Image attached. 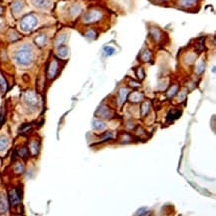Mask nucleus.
Returning a JSON list of instances; mask_svg holds the SVG:
<instances>
[{"label":"nucleus","mask_w":216,"mask_h":216,"mask_svg":"<svg viewBox=\"0 0 216 216\" xmlns=\"http://www.w3.org/2000/svg\"><path fill=\"white\" fill-rule=\"evenodd\" d=\"M13 171L15 174H21L24 172V164L20 161H16L13 165Z\"/></svg>","instance_id":"obj_18"},{"label":"nucleus","mask_w":216,"mask_h":216,"mask_svg":"<svg viewBox=\"0 0 216 216\" xmlns=\"http://www.w3.org/2000/svg\"><path fill=\"white\" fill-rule=\"evenodd\" d=\"M82 10L81 6L80 5H73L71 8H70V14L72 16H77V15L80 13Z\"/></svg>","instance_id":"obj_24"},{"label":"nucleus","mask_w":216,"mask_h":216,"mask_svg":"<svg viewBox=\"0 0 216 216\" xmlns=\"http://www.w3.org/2000/svg\"><path fill=\"white\" fill-rule=\"evenodd\" d=\"M98 115H100V117H105V118H108V117H110L111 115V112L109 110V108H107L106 106H101L99 108V110H98L97 112Z\"/></svg>","instance_id":"obj_17"},{"label":"nucleus","mask_w":216,"mask_h":216,"mask_svg":"<svg viewBox=\"0 0 216 216\" xmlns=\"http://www.w3.org/2000/svg\"><path fill=\"white\" fill-rule=\"evenodd\" d=\"M93 127L96 130H100V131H102V130H104L106 128V123L100 119H94L93 120Z\"/></svg>","instance_id":"obj_20"},{"label":"nucleus","mask_w":216,"mask_h":216,"mask_svg":"<svg viewBox=\"0 0 216 216\" xmlns=\"http://www.w3.org/2000/svg\"><path fill=\"white\" fill-rule=\"evenodd\" d=\"M180 115H181V110L180 109L170 110L167 114V121H173V120L178 118Z\"/></svg>","instance_id":"obj_13"},{"label":"nucleus","mask_w":216,"mask_h":216,"mask_svg":"<svg viewBox=\"0 0 216 216\" xmlns=\"http://www.w3.org/2000/svg\"><path fill=\"white\" fill-rule=\"evenodd\" d=\"M197 0H179V4L182 7H191L196 3Z\"/></svg>","instance_id":"obj_23"},{"label":"nucleus","mask_w":216,"mask_h":216,"mask_svg":"<svg viewBox=\"0 0 216 216\" xmlns=\"http://www.w3.org/2000/svg\"><path fill=\"white\" fill-rule=\"evenodd\" d=\"M23 7H24V2L22 1V0H15L11 5L12 12H13L15 15L20 13L22 11V9H23Z\"/></svg>","instance_id":"obj_10"},{"label":"nucleus","mask_w":216,"mask_h":216,"mask_svg":"<svg viewBox=\"0 0 216 216\" xmlns=\"http://www.w3.org/2000/svg\"><path fill=\"white\" fill-rule=\"evenodd\" d=\"M142 98H144V95L141 93H139V92H132V93L129 95V100L132 101V103H138L141 100H142Z\"/></svg>","instance_id":"obj_15"},{"label":"nucleus","mask_w":216,"mask_h":216,"mask_svg":"<svg viewBox=\"0 0 216 216\" xmlns=\"http://www.w3.org/2000/svg\"><path fill=\"white\" fill-rule=\"evenodd\" d=\"M58 72H59V62L55 59L51 60L48 69H47V77L50 80H52V79H54L57 76Z\"/></svg>","instance_id":"obj_5"},{"label":"nucleus","mask_w":216,"mask_h":216,"mask_svg":"<svg viewBox=\"0 0 216 216\" xmlns=\"http://www.w3.org/2000/svg\"><path fill=\"white\" fill-rule=\"evenodd\" d=\"M151 34H152V36H154V39H157V40L160 39V30L158 29H151Z\"/></svg>","instance_id":"obj_33"},{"label":"nucleus","mask_w":216,"mask_h":216,"mask_svg":"<svg viewBox=\"0 0 216 216\" xmlns=\"http://www.w3.org/2000/svg\"><path fill=\"white\" fill-rule=\"evenodd\" d=\"M151 52L148 51V50H145V51L142 52V54H141V60L144 62H148V61H150V60H151Z\"/></svg>","instance_id":"obj_25"},{"label":"nucleus","mask_w":216,"mask_h":216,"mask_svg":"<svg viewBox=\"0 0 216 216\" xmlns=\"http://www.w3.org/2000/svg\"><path fill=\"white\" fill-rule=\"evenodd\" d=\"M129 95V89L128 88H120L119 91V94H117V102H119V105L120 106L122 104L125 103V101L126 100V97Z\"/></svg>","instance_id":"obj_9"},{"label":"nucleus","mask_w":216,"mask_h":216,"mask_svg":"<svg viewBox=\"0 0 216 216\" xmlns=\"http://www.w3.org/2000/svg\"><path fill=\"white\" fill-rule=\"evenodd\" d=\"M148 110H150V102H144L141 105V114L142 115H147Z\"/></svg>","instance_id":"obj_28"},{"label":"nucleus","mask_w":216,"mask_h":216,"mask_svg":"<svg viewBox=\"0 0 216 216\" xmlns=\"http://www.w3.org/2000/svg\"><path fill=\"white\" fill-rule=\"evenodd\" d=\"M136 75H138V77L141 79V80H142V79L145 78V72H144V69H142L141 67H139L138 68V70H136Z\"/></svg>","instance_id":"obj_32"},{"label":"nucleus","mask_w":216,"mask_h":216,"mask_svg":"<svg viewBox=\"0 0 216 216\" xmlns=\"http://www.w3.org/2000/svg\"><path fill=\"white\" fill-rule=\"evenodd\" d=\"M19 38V34L15 30H11L8 34V39L10 41H15Z\"/></svg>","instance_id":"obj_27"},{"label":"nucleus","mask_w":216,"mask_h":216,"mask_svg":"<svg viewBox=\"0 0 216 216\" xmlns=\"http://www.w3.org/2000/svg\"><path fill=\"white\" fill-rule=\"evenodd\" d=\"M32 4L35 7L39 9H48L52 5V1L51 0H31Z\"/></svg>","instance_id":"obj_7"},{"label":"nucleus","mask_w":216,"mask_h":216,"mask_svg":"<svg viewBox=\"0 0 216 216\" xmlns=\"http://www.w3.org/2000/svg\"><path fill=\"white\" fill-rule=\"evenodd\" d=\"M24 101L29 106H36L38 103L37 94L32 90H27L24 93Z\"/></svg>","instance_id":"obj_6"},{"label":"nucleus","mask_w":216,"mask_h":216,"mask_svg":"<svg viewBox=\"0 0 216 216\" xmlns=\"http://www.w3.org/2000/svg\"><path fill=\"white\" fill-rule=\"evenodd\" d=\"M185 96H186L185 92L182 91L181 93H180V95L178 94V100H179V101H182V100H184V99H185Z\"/></svg>","instance_id":"obj_35"},{"label":"nucleus","mask_w":216,"mask_h":216,"mask_svg":"<svg viewBox=\"0 0 216 216\" xmlns=\"http://www.w3.org/2000/svg\"><path fill=\"white\" fill-rule=\"evenodd\" d=\"M8 209L7 199L3 194H0V214H4Z\"/></svg>","instance_id":"obj_12"},{"label":"nucleus","mask_w":216,"mask_h":216,"mask_svg":"<svg viewBox=\"0 0 216 216\" xmlns=\"http://www.w3.org/2000/svg\"><path fill=\"white\" fill-rule=\"evenodd\" d=\"M103 16L102 12L97 10V9H93V10L89 11L87 14L85 15L83 20L85 23H95V22L99 21Z\"/></svg>","instance_id":"obj_4"},{"label":"nucleus","mask_w":216,"mask_h":216,"mask_svg":"<svg viewBox=\"0 0 216 216\" xmlns=\"http://www.w3.org/2000/svg\"><path fill=\"white\" fill-rule=\"evenodd\" d=\"M17 154L23 159H27L28 156H29V149L26 146H21L17 150Z\"/></svg>","instance_id":"obj_16"},{"label":"nucleus","mask_w":216,"mask_h":216,"mask_svg":"<svg viewBox=\"0 0 216 216\" xmlns=\"http://www.w3.org/2000/svg\"><path fill=\"white\" fill-rule=\"evenodd\" d=\"M177 90H178V86L177 85H173V86H171L169 88V90L167 91V96L168 97H172L174 95L176 94Z\"/></svg>","instance_id":"obj_26"},{"label":"nucleus","mask_w":216,"mask_h":216,"mask_svg":"<svg viewBox=\"0 0 216 216\" xmlns=\"http://www.w3.org/2000/svg\"><path fill=\"white\" fill-rule=\"evenodd\" d=\"M38 25V18L34 14H27L21 19L19 27L24 32H30L34 30Z\"/></svg>","instance_id":"obj_2"},{"label":"nucleus","mask_w":216,"mask_h":216,"mask_svg":"<svg viewBox=\"0 0 216 216\" xmlns=\"http://www.w3.org/2000/svg\"><path fill=\"white\" fill-rule=\"evenodd\" d=\"M21 198H22V191L20 190V187L9 190L8 200H9V203H10L12 206H17L20 204Z\"/></svg>","instance_id":"obj_3"},{"label":"nucleus","mask_w":216,"mask_h":216,"mask_svg":"<svg viewBox=\"0 0 216 216\" xmlns=\"http://www.w3.org/2000/svg\"><path fill=\"white\" fill-rule=\"evenodd\" d=\"M2 12H3V8H2V6L0 5V15L2 14Z\"/></svg>","instance_id":"obj_37"},{"label":"nucleus","mask_w":216,"mask_h":216,"mask_svg":"<svg viewBox=\"0 0 216 216\" xmlns=\"http://www.w3.org/2000/svg\"><path fill=\"white\" fill-rule=\"evenodd\" d=\"M29 151H30L31 155H33V156H37L38 153H39V151H40V142H39V140L34 139V140L30 141Z\"/></svg>","instance_id":"obj_8"},{"label":"nucleus","mask_w":216,"mask_h":216,"mask_svg":"<svg viewBox=\"0 0 216 216\" xmlns=\"http://www.w3.org/2000/svg\"><path fill=\"white\" fill-rule=\"evenodd\" d=\"M160 1H166V0H160Z\"/></svg>","instance_id":"obj_38"},{"label":"nucleus","mask_w":216,"mask_h":216,"mask_svg":"<svg viewBox=\"0 0 216 216\" xmlns=\"http://www.w3.org/2000/svg\"><path fill=\"white\" fill-rule=\"evenodd\" d=\"M47 40H48V38H47V35H46V34L41 33V34H39V35H37L36 37H35L34 42L36 43V45H37V46H39V47H44V46L46 45Z\"/></svg>","instance_id":"obj_11"},{"label":"nucleus","mask_w":216,"mask_h":216,"mask_svg":"<svg viewBox=\"0 0 216 216\" xmlns=\"http://www.w3.org/2000/svg\"><path fill=\"white\" fill-rule=\"evenodd\" d=\"M66 40H67V34H66V33L60 34V35L56 38L55 46L57 47V48H58V47H60V46H62V45H63V43H64Z\"/></svg>","instance_id":"obj_21"},{"label":"nucleus","mask_w":216,"mask_h":216,"mask_svg":"<svg viewBox=\"0 0 216 216\" xmlns=\"http://www.w3.org/2000/svg\"><path fill=\"white\" fill-rule=\"evenodd\" d=\"M57 55H58L60 58H66V57L69 55V48L64 45L58 47V49H57Z\"/></svg>","instance_id":"obj_14"},{"label":"nucleus","mask_w":216,"mask_h":216,"mask_svg":"<svg viewBox=\"0 0 216 216\" xmlns=\"http://www.w3.org/2000/svg\"><path fill=\"white\" fill-rule=\"evenodd\" d=\"M131 85H132V87H139V86H141V84L138 83V82H135V80L131 81Z\"/></svg>","instance_id":"obj_36"},{"label":"nucleus","mask_w":216,"mask_h":216,"mask_svg":"<svg viewBox=\"0 0 216 216\" xmlns=\"http://www.w3.org/2000/svg\"><path fill=\"white\" fill-rule=\"evenodd\" d=\"M15 61L17 62V64L21 66H28L32 63L34 59V54L33 50L31 48L30 45L28 44H24L19 48L16 53L14 55Z\"/></svg>","instance_id":"obj_1"},{"label":"nucleus","mask_w":216,"mask_h":216,"mask_svg":"<svg viewBox=\"0 0 216 216\" xmlns=\"http://www.w3.org/2000/svg\"><path fill=\"white\" fill-rule=\"evenodd\" d=\"M204 68H205V63L203 60H200L199 63L196 66V70H197V73L198 74H201V73L204 71Z\"/></svg>","instance_id":"obj_29"},{"label":"nucleus","mask_w":216,"mask_h":216,"mask_svg":"<svg viewBox=\"0 0 216 216\" xmlns=\"http://www.w3.org/2000/svg\"><path fill=\"white\" fill-rule=\"evenodd\" d=\"M0 27H1V23H0Z\"/></svg>","instance_id":"obj_39"},{"label":"nucleus","mask_w":216,"mask_h":216,"mask_svg":"<svg viewBox=\"0 0 216 216\" xmlns=\"http://www.w3.org/2000/svg\"><path fill=\"white\" fill-rule=\"evenodd\" d=\"M7 82H6L5 78L3 77V75L0 73V90H1L2 93H5L6 90H7Z\"/></svg>","instance_id":"obj_22"},{"label":"nucleus","mask_w":216,"mask_h":216,"mask_svg":"<svg viewBox=\"0 0 216 216\" xmlns=\"http://www.w3.org/2000/svg\"><path fill=\"white\" fill-rule=\"evenodd\" d=\"M86 36H87L88 38H90V39H94V38L97 36V34L95 33L94 30H89L88 32L86 33Z\"/></svg>","instance_id":"obj_34"},{"label":"nucleus","mask_w":216,"mask_h":216,"mask_svg":"<svg viewBox=\"0 0 216 216\" xmlns=\"http://www.w3.org/2000/svg\"><path fill=\"white\" fill-rule=\"evenodd\" d=\"M148 209L145 207H142L136 211L135 216H145V215H148Z\"/></svg>","instance_id":"obj_31"},{"label":"nucleus","mask_w":216,"mask_h":216,"mask_svg":"<svg viewBox=\"0 0 216 216\" xmlns=\"http://www.w3.org/2000/svg\"><path fill=\"white\" fill-rule=\"evenodd\" d=\"M9 145V139L7 136H0V151H4L5 149H7Z\"/></svg>","instance_id":"obj_19"},{"label":"nucleus","mask_w":216,"mask_h":216,"mask_svg":"<svg viewBox=\"0 0 216 216\" xmlns=\"http://www.w3.org/2000/svg\"><path fill=\"white\" fill-rule=\"evenodd\" d=\"M104 52L106 53L107 56H111L115 53V48L112 46H105L104 47Z\"/></svg>","instance_id":"obj_30"}]
</instances>
